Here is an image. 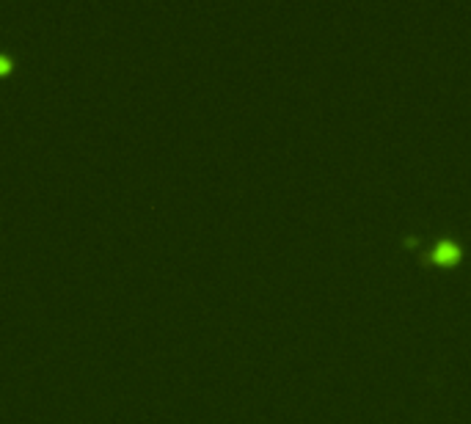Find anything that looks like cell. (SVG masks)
<instances>
[{
	"label": "cell",
	"mask_w": 471,
	"mask_h": 424,
	"mask_svg": "<svg viewBox=\"0 0 471 424\" xmlns=\"http://www.w3.org/2000/svg\"><path fill=\"white\" fill-rule=\"evenodd\" d=\"M433 256H436L439 262H452V259L458 256V246H455L452 240H441V243L436 246V251H433Z\"/></svg>",
	"instance_id": "1"
}]
</instances>
